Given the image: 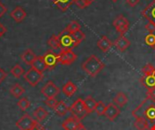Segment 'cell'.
<instances>
[{
	"instance_id": "obj_1",
	"label": "cell",
	"mask_w": 155,
	"mask_h": 130,
	"mask_svg": "<svg viewBox=\"0 0 155 130\" xmlns=\"http://www.w3.org/2000/svg\"><path fill=\"white\" fill-rule=\"evenodd\" d=\"M132 115L135 118H144L149 123L155 125V101L146 98L134 110Z\"/></svg>"
},
{
	"instance_id": "obj_2",
	"label": "cell",
	"mask_w": 155,
	"mask_h": 130,
	"mask_svg": "<svg viewBox=\"0 0 155 130\" xmlns=\"http://www.w3.org/2000/svg\"><path fill=\"white\" fill-rule=\"evenodd\" d=\"M104 66L105 65L103 63V62L94 54L90 55L82 63V69L90 77H95L104 68Z\"/></svg>"
},
{
	"instance_id": "obj_3",
	"label": "cell",
	"mask_w": 155,
	"mask_h": 130,
	"mask_svg": "<svg viewBox=\"0 0 155 130\" xmlns=\"http://www.w3.org/2000/svg\"><path fill=\"white\" fill-rule=\"evenodd\" d=\"M57 38L60 43L61 51L73 50L79 45V43L74 40L73 34L69 33L66 29H64L62 32H60L57 35Z\"/></svg>"
},
{
	"instance_id": "obj_4",
	"label": "cell",
	"mask_w": 155,
	"mask_h": 130,
	"mask_svg": "<svg viewBox=\"0 0 155 130\" xmlns=\"http://www.w3.org/2000/svg\"><path fill=\"white\" fill-rule=\"evenodd\" d=\"M69 111L72 113V116L74 118H75L76 119H78L79 121H81L82 119H84L87 115L88 112L86 110V108L84 106V100L81 98H78L70 107Z\"/></svg>"
},
{
	"instance_id": "obj_5",
	"label": "cell",
	"mask_w": 155,
	"mask_h": 130,
	"mask_svg": "<svg viewBox=\"0 0 155 130\" xmlns=\"http://www.w3.org/2000/svg\"><path fill=\"white\" fill-rule=\"evenodd\" d=\"M24 78L25 80V81L30 84L32 87H35L36 85H38V83L43 80L44 78V74L38 71H36L34 68H30L25 74H24Z\"/></svg>"
},
{
	"instance_id": "obj_6",
	"label": "cell",
	"mask_w": 155,
	"mask_h": 130,
	"mask_svg": "<svg viewBox=\"0 0 155 130\" xmlns=\"http://www.w3.org/2000/svg\"><path fill=\"white\" fill-rule=\"evenodd\" d=\"M37 123V120L34 119L28 114H25L19 120L16 121L15 126L20 130H33Z\"/></svg>"
},
{
	"instance_id": "obj_7",
	"label": "cell",
	"mask_w": 155,
	"mask_h": 130,
	"mask_svg": "<svg viewBox=\"0 0 155 130\" xmlns=\"http://www.w3.org/2000/svg\"><path fill=\"white\" fill-rule=\"evenodd\" d=\"M114 26L115 27L116 31L121 33V35H124L129 29L130 26V23L128 21V19H126L123 14H119L113 23Z\"/></svg>"
},
{
	"instance_id": "obj_8",
	"label": "cell",
	"mask_w": 155,
	"mask_h": 130,
	"mask_svg": "<svg viewBox=\"0 0 155 130\" xmlns=\"http://www.w3.org/2000/svg\"><path fill=\"white\" fill-rule=\"evenodd\" d=\"M41 93H42L46 99L55 98V97L60 93V89H59L52 81H49L41 89Z\"/></svg>"
},
{
	"instance_id": "obj_9",
	"label": "cell",
	"mask_w": 155,
	"mask_h": 130,
	"mask_svg": "<svg viewBox=\"0 0 155 130\" xmlns=\"http://www.w3.org/2000/svg\"><path fill=\"white\" fill-rule=\"evenodd\" d=\"M43 59L44 62L46 65L47 70H54L55 68V66L57 65V63H59L58 61V54L55 53L53 50H49L47 51L44 55H43Z\"/></svg>"
},
{
	"instance_id": "obj_10",
	"label": "cell",
	"mask_w": 155,
	"mask_h": 130,
	"mask_svg": "<svg viewBox=\"0 0 155 130\" xmlns=\"http://www.w3.org/2000/svg\"><path fill=\"white\" fill-rule=\"evenodd\" d=\"M76 59H77V55L72 50L61 51L58 53V61H59V63H61L63 65H70Z\"/></svg>"
},
{
	"instance_id": "obj_11",
	"label": "cell",
	"mask_w": 155,
	"mask_h": 130,
	"mask_svg": "<svg viewBox=\"0 0 155 130\" xmlns=\"http://www.w3.org/2000/svg\"><path fill=\"white\" fill-rule=\"evenodd\" d=\"M120 113H121V110H120L119 107L117 105H115L114 102H111L106 106V110H105L104 116L110 121H114L116 119V118L120 115Z\"/></svg>"
},
{
	"instance_id": "obj_12",
	"label": "cell",
	"mask_w": 155,
	"mask_h": 130,
	"mask_svg": "<svg viewBox=\"0 0 155 130\" xmlns=\"http://www.w3.org/2000/svg\"><path fill=\"white\" fill-rule=\"evenodd\" d=\"M140 82L147 90L155 88V70L153 71L146 74H143V77L140 78Z\"/></svg>"
},
{
	"instance_id": "obj_13",
	"label": "cell",
	"mask_w": 155,
	"mask_h": 130,
	"mask_svg": "<svg viewBox=\"0 0 155 130\" xmlns=\"http://www.w3.org/2000/svg\"><path fill=\"white\" fill-rule=\"evenodd\" d=\"M142 14L149 22L155 24V0L143 9Z\"/></svg>"
},
{
	"instance_id": "obj_14",
	"label": "cell",
	"mask_w": 155,
	"mask_h": 130,
	"mask_svg": "<svg viewBox=\"0 0 155 130\" xmlns=\"http://www.w3.org/2000/svg\"><path fill=\"white\" fill-rule=\"evenodd\" d=\"M10 16H11L16 23H21V22L26 17V12H25L21 6H16L14 10L11 11Z\"/></svg>"
},
{
	"instance_id": "obj_15",
	"label": "cell",
	"mask_w": 155,
	"mask_h": 130,
	"mask_svg": "<svg viewBox=\"0 0 155 130\" xmlns=\"http://www.w3.org/2000/svg\"><path fill=\"white\" fill-rule=\"evenodd\" d=\"M114 44L115 45L117 50H119L120 52H124L131 45V42L124 35H121L119 38L115 40Z\"/></svg>"
},
{
	"instance_id": "obj_16",
	"label": "cell",
	"mask_w": 155,
	"mask_h": 130,
	"mask_svg": "<svg viewBox=\"0 0 155 130\" xmlns=\"http://www.w3.org/2000/svg\"><path fill=\"white\" fill-rule=\"evenodd\" d=\"M114 43H112V41L107 37V36H103L98 42H97V46L102 50V52H107L111 47L113 46Z\"/></svg>"
},
{
	"instance_id": "obj_17",
	"label": "cell",
	"mask_w": 155,
	"mask_h": 130,
	"mask_svg": "<svg viewBox=\"0 0 155 130\" xmlns=\"http://www.w3.org/2000/svg\"><path fill=\"white\" fill-rule=\"evenodd\" d=\"M76 90H77L76 85H75L73 81H67V82L63 86V89H62L63 93H64L66 97H72V96L76 92Z\"/></svg>"
},
{
	"instance_id": "obj_18",
	"label": "cell",
	"mask_w": 155,
	"mask_h": 130,
	"mask_svg": "<svg viewBox=\"0 0 155 130\" xmlns=\"http://www.w3.org/2000/svg\"><path fill=\"white\" fill-rule=\"evenodd\" d=\"M81 121H79L78 119H76L75 118H74L73 116L66 119L63 124H62V127L64 130H75L76 129V127L77 125L80 123Z\"/></svg>"
},
{
	"instance_id": "obj_19",
	"label": "cell",
	"mask_w": 155,
	"mask_h": 130,
	"mask_svg": "<svg viewBox=\"0 0 155 130\" xmlns=\"http://www.w3.org/2000/svg\"><path fill=\"white\" fill-rule=\"evenodd\" d=\"M35 58H36V55H35V53L31 49L25 50V51L22 53V55H21L22 61H23L25 64L30 65V66H31L32 62L35 61Z\"/></svg>"
},
{
	"instance_id": "obj_20",
	"label": "cell",
	"mask_w": 155,
	"mask_h": 130,
	"mask_svg": "<svg viewBox=\"0 0 155 130\" xmlns=\"http://www.w3.org/2000/svg\"><path fill=\"white\" fill-rule=\"evenodd\" d=\"M31 67L35 69L36 71H40V72H44L45 70H47L46 68V65L44 62V59H43V56H36V58L35 59V61L32 62L31 64Z\"/></svg>"
},
{
	"instance_id": "obj_21",
	"label": "cell",
	"mask_w": 155,
	"mask_h": 130,
	"mask_svg": "<svg viewBox=\"0 0 155 130\" xmlns=\"http://www.w3.org/2000/svg\"><path fill=\"white\" fill-rule=\"evenodd\" d=\"M69 109H70V107H68V106L64 103V101H63V100L58 101L57 104L55 105V107L54 108V112H55L58 116H60V117L64 116V115L69 111Z\"/></svg>"
},
{
	"instance_id": "obj_22",
	"label": "cell",
	"mask_w": 155,
	"mask_h": 130,
	"mask_svg": "<svg viewBox=\"0 0 155 130\" xmlns=\"http://www.w3.org/2000/svg\"><path fill=\"white\" fill-rule=\"evenodd\" d=\"M113 101L115 105H117L118 107H124V105L127 104L128 102V98L127 96L124 93V92H117L116 95L114 97Z\"/></svg>"
},
{
	"instance_id": "obj_23",
	"label": "cell",
	"mask_w": 155,
	"mask_h": 130,
	"mask_svg": "<svg viewBox=\"0 0 155 130\" xmlns=\"http://www.w3.org/2000/svg\"><path fill=\"white\" fill-rule=\"evenodd\" d=\"M33 115L38 122H42L48 117L49 113L43 107H38L37 109H35V110H34Z\"/></svg>"
},
{
	"instance_id": "obj_24",
	"label": "cell",
	"mask_w": 155,
	"mask_h": 130,
	"mask_svg": "<svg viewBox=\"0 0 155 130\" xmlns=\"http://www.w3.org/2000/svg\"><path fill=\"white\" fill-rule=\"evenodd\" d=\"M84 106L86 108V110H87L88 114L93 113L95 110V108H96V105H97V101L92 96H87L84 100Z\"/></svg>"
},
{
	"instance_id": "obj_25",
	"label": "cell",
	"mask_w": 155,
	"mask_h": 130,
	"mask_svg": "<svg viewBox=\"0 0 155 130\" xmlns=\"http://www.w3.org/2000/svg\"><path fill=\"white\" fill-rule=\"evenodd\" d=\"M51 1L57 8H59L61 11L64 12L66 11L74 3V0H51Z\"/></svg>"
},
{
	"instance_id": "obj_26",
	"label": "cell",
	"mask_w": 155,
	"mask_h": 130,
	"mask_svg": "<svg viewBox=\"0 0 155 130\" xmlns=\"http://www.w3.org/2000/svg\"><path fill=\"white\" fill-rule=\"evenodd\" d=\"M25 89H24L19 83L14 84V85L11 87V89H10V94H11L13 97L16 98V99L20 98V97L25 93Z\"/></svg>"
},
{
	"instance_id": "obj_27",
	"label": "cell",
	"mask_w": 155,
	"mask_h": 130,
	"mask_svg": "<svg viewBox=\"0 0 155 130\" xmlns=\"http://www.w3.org/2000/svg\"><path fill=\"white\" fill-rule=\"evenodd\" d=\"M134 127L138 130H148L150 128L149 127V122L147 119L144 118H138L135 119L134 122Z\"/></svg>"
},
{
	"instance_id": "obj_28",
	"label": "cell",
	"mask_w": 155,
	"mask_h": 130,
	"mask_svg": "<svg viewBox=\"0 0 155 130\" xmlns=\"http://www.w3.org/2000/svg\"><path fill=\"white\" fill-rule=\"evenodd\" d=\"M47 43H48V45L50 46V48H51L52 50H54V51H55V50H61V48H60V43H59L57 35H55V34H53V35L48 39Z\"/></svg>"
},
{
	"instance_id": "obj_29",
	"label": "cell",
	"mask_w": 155,
	"mask_h": 130,
	"mask_svg": "<svg viewBox=\"0 0 155 130\" xmlns=\"http://www.w3.org/2000/svg\"><path fill=\"white\" fill-rule=\"evenodd\" d=\"M11 74L14 76V77H15V78H20L21 76H23L25 72V71H24V69L21 67V65H19V64H16V65H15L12 69H11Z\"/></svg>"
},
{
	"instance_id": "obj_30",
	"label": "cell",
	"mask_w": 155,
	"mask_h": 130,
	"mask_svg": "<svg viewBox=\"0 0 155 130\" xmlns=\"http://www.w3.org/2000/svg\"><path fill=\"white\" fill-rule=\"evenodd\" d=\"M65 29H66L69 33H75V32L81 30V25H80V24H79L78 22H76V21H71V22L68 24V25L65 27Z\"/></svg>"
},
{
	"instance_id": "obj_31",
	"label": "cell",
	"mask_w": 155,
	"mask_h": 130,
	"mask_svg": "<svg viewBox=\"0 0 155 130\" xmlns=\"http://www.w3.org/2000/svg\"><path fill=\"white\" fill-rule=\"evenodd\" d=\"M17 107L19 108L20 110L25 111L30 107V101L28 100L27 98H22L17 101Z\"/></svg>"
},
{
	"instance_id": "obj_32",
	"label": "cell",
	"mask_w": 155,
	"mask_h": 130,
	"mask_svg": "<svg viewBox=\"0 0 155 130\" xmlns=\"http://www.w3.org/2000/svg\"><path fill=\"white\" fill-rule=\"evenodd\" d=\"M105 110H106V105L103 101L97 102V105H96V108H95V110H94L96 112V114L98 116H103V115H104Z\"/></svg>"
},
{
	"instance_id": "obj_33",
	"label": "cell",
	"mask_w": 155,
	"mask_h": 130,
	"mask_svg": "<svg viewBox=\"0 0 155 130\" xmlns=\"http://www.w3.org/2000/svg\"><path fill=\"white\" fill-rule=\"evenodd\" d=\"M72 34H73L74 40H75L79 44L85 39V33H84V32H82L81 30H79V31H77V32L72 33Z\"/></svg>"
},
{
	"instance_id": "obj_34",
	"label": "cell",
	"mask_w": 155,
	"mask_h": 130,
	"mask_svg": "<svg viewBox=\"0 0 155 130\" xmlns=\"http://www.w3.org/2000/svg\"><path fill=\"white\" fill-rule=\"evenodd\" d=\"M145 43L149 46H153L155 44V34L154 33H149L145 37Z\"/></svg>"
},
{
	"instance_id": "obj_35",
	"label": "cell",
	"mask_w": 155,
	"mask_h": 130,
	"mask_svg": "<svg viewBox=\"0 0 155 130\" xmlns=\"http://www.w3.org/2000/svg\"><path fill=\"white\" fill-rule=\"evenodd\" d=\"M57 100H55V98H51V99H46L45 100V104L47 106V107H49V108H52L53 109H54V108L55 107V105L57 104Z\"/></svg>"
},
{
	"instance_id": "obj_36",
	"label": "cell",
	"mask_w": 155,
	"mask_h": 130,
	"mask_svg": "<svg viewBox=\"0 0 155 130\" xmlns=\"http://www.w3.org/2000/svg\"><path fill=\"white\" fill-rule=\"evenodd\" d=\"M74 3L79 8H81V9L85 8V7H87L88 5H91L90 3H88V2L85 1V0H74Z\"/></svg>"
},
{
	"instance_id": "obj_37",
	"label": "cell",
	"mask_w": 155,
	"mask_h": 130,
	"mask_svg": "<svg viewBox=\"0 0 155 130\" xmlns=\"http://www.w3.org/2000/svg\"><path fill=\"white\" fill-rule=\"evenodd\" d=\"M154 70V67H153L151 63H148V64H146V65L142 69V72H143V74H146V73H150V72L153 71Z\"/></svg>"
},
{
	"instance_id": "obj_38",
	"label": "cell",
	"mask_w": 155,
	"mask_h": 130,
	"mask_svg": "<svg viewBox=\"0 0 155 130\" xmlns=\"http://www.w3.org/2000/svg\"><path fill=\"white\" fill-rule=\"evenodd\" d=\"M146 98L152 100H154L155 101V88L154 89H150V90H147V92H146Z\"/></svg>"
},
{
	"instance_id": "obj_39",
	"label": "cell",
	"mask_w": 155,
	"mask_h": 130,
	"mask_svg": "<svg viewBox=\"0 0 155 130\" xmlns=\"http://www.w3.org/2000/svg\"><path fill=\"white\" fill-rule=\"evenodd\" d=\"M145 29L150 33H153L155 32V24L149 22L146 25H145Z\"/></svg>"
},
{
	"instance_id": "obj_40",
	"label": "cell",
	"mask_w": 155,
	"mask_h": 130,
	"mask_svg": "<svg viewBox=\"0 0 155 130\" xmlns=\"http://www.w3.org/2000/svg\"><path fill=\"white\" fill-rule=\"evenodd\" d=\"M6 76H7V73L5 72V71L4 69L0 68V84L5 80Z\"/></svg>"
},
{
	"instance_id": "obj_41",
	"label": "cell",
	"mask_w": 155,
	"mask_h": 130,
	"mask_svg": "<svg viewBox=\"0 0 155 130\" xmlns=\"http://www.w3.org/2000/svg\"><path fill=\"white\" fill-rule=\"evenodd\" d=\"M6 11H7V8H6L5 5L0 1V18L3 17V15L6 13Z\"/></svg>"
},
{
	"instance_id": "obj_42",
	"label": "cell",
	"mask_w": 155,
	"mask_h": 130,
	"mask_svg": "<svg viewBox=\"0 0 155 130\" xmlns=\"http://www.w3.org/2000/svg\"><path fill=\"white\" fill-rule=\"evenodd\" d=\"M139 1H140V0H126V3H127L130 6L134 7V6L139 3Z\"/></svg>"
},
{
	"instance_id": "obj_43",
	"label": "cell",
	"mask_w": 155,
	"mask_h": 130,
	"mask_svg": "<svg viewBox=\"0 0 155 130\" xmlns=\"http://www.w3.org/2000/svg\"><path fill=\"white\" fill-rule=\"evenodd\" d=\"M5 32H6V28L0 23V37L3 36L5 33Z\"/></svg>"
},
{
	"instance_id": "obj_44",
	"label": "cell",
	"mask_w": 155,
	"mask_h": 130,
	"mask_svg": "<svg viewBox=\"0 0 155 130\" xmlns=\"http://www.w3.org/2000/svg\"><path fill=\"white\" fill-rule=\"evenodd\" d=\"M33 130H45V128H44V127H43L39 122H38V123L36 124L35 128Z\"/></svg>"
},
{
	"instance_id": "obj_45",
	"label": "cell",
	"mask_w": 155,
	"mask_h": 130,
	"mask_svg": "<svg viewBox=\"0 0 155 130\" xmlns=\"http://www.w3.org/2000/svg\"><path fill=\"white\" fill-rule=\"evenodd\" d=\"M75 130H86V128L80 122L78 125H77V127H76V129Z\"/></svg>"
},
{
	"instance_id": "obj_46",
	"label": "cell",
	"mask_w": 155,
	"mask_h": 130,
	"mask_svg": "<svg viewBox=\"0 0 155 130\" xmlns=\"http://www.w3.org/2000/svg\"><path fill=\"white\" fill-rule=\"evenodd\" d=\"M149 130H155V125H153V126L149 128Z\"/></svg>"
},
{
	"instance_id": "obj_47",
	"label": "cell",
	"mask_w": 155,
	"mask_h": 130,
	"mask_svg": "<svg viewBox=\"0 0 155 130\" xmlns=\"http://www.w3.org/2000/svg\"><path fill=\"white\" fill-rule=\"evenodd\" d=\"M85 1H87L88 3H90V4H92V3H93V2H94V0H85Z\"/></svg>"
},
{
	"instance_id": "obj_48",
	"label": "cell",
	"mask_w": 155,
	"mask_h": 130,
	"mask_svg": "<svg viewBox=\"0 0 155 130\" xmlns=\"http://www.w3.org/2000/svg\"><path fill=\"white\" fill-rule=\"evenodd\" d=\"M152 48H153V50H154V51H155V44H154V45H153V46H152Z\"/></svg>"
},
{
	"instance_id": "obj_49",
	"label": "cell",
	"mask_w": 155,
	"mask_h": 130,
	"mask_svg": "<svg viewBox=\"0 0 155 130\" xmlns=\"http://www.w3.org/2000/svg\"><path fill=\"white\" fill-rule=\"evenodd\" d=\"M112 1H113V2H117L118 0H112Z\"/></svg>"
}]
</instances>
